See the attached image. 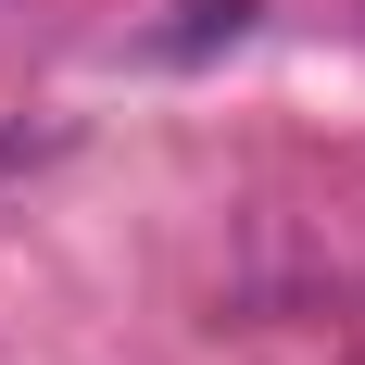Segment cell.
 <instances>
[{
  "label": "cell",
  "mask_w": 365,
  "mask_h": 365,
  "mask_svg": "<svg viewBox=\"0 0 365 365\" xmlns=\"http://www.w3.org/2000/svg\"><path fill=\"white\" fill-rule=\"evenodd\" d=\"M63 151H76V126H63V113H51V126H0V189H26L38 164H63Z\"/></svg>",
  "instance_id": "obj_1"
},
{
  "label": "cell",
  "mask_w": 365,
  "mask_h": 365,
  "mask_svg": "<svg viewBox=\"0 0 365 365\" xmlns=\"http://www.w3.org/2000/svg\"><path fill=\"white\" fill-rule=\"evenodd\" d=\"M252 26V0H189V26H177V51H202V38H240Z\"/></svg>",
  "instance_id": "obj_2"
},
{
  "label": "cell",
  "mask_w": 365,
  "mask_h": 365,
  "mask_svg": "<svg viewBox=\"0 0 365 365\" xmlns=\"http://www.w3.org/2000/svg\"><path fill=\"white\" fill-rule=\"evenodd\" d=\"M353 365H365V353H353Z\"/></svg>",
  "instance_id": "obj_3"
}]
</instances>
